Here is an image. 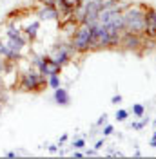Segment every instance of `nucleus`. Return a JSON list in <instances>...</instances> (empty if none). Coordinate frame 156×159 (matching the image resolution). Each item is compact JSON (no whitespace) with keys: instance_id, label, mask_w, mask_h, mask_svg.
Here are the masks:
<instances>
[{"instance_id":"obj_1","label":"nucleus","mask_w":156,"mask_h":159,"mask_svg":"<svg viewBox=\"0 0 156 159\" xmlns=\"http://www.w3.org/2000/svg\"><path fill=\"white\" fill-rule=\"evenodd\" d=\"M46 87H47V78L33 67L20 70L15 83V89H18L20 92H42Z\"/></svg>"},{"instance_id":"obj_2","label":"nucleus","mask_w":156,"mask_h":159,"mask_svg":"<svg viewBox=\"0 0 156 159\" xmlns=\"http://www.w3.org/2000/svg\"><path fill=\"white\" fill-rule=\"evenodd\" d=\"M144 15H145V6L142 4H129L122 11L125 31L134 33V34H144Z\"/></svg>"},{"instance_id":"obj_3","label":"nucleus","mask_w":156,"mask_h":159,"mask_svg":"<svg viewBox=\"0 0 156 159\" xmlns=\"http://www.w3.org/2000/svg\"><path fill=\"white\" fill-rule=\"evenodd\" d=\"M91 38H93V27L87 24H80L71 36V43L78 54H85L91 51Z\"/></svg>"},{"instance_id":"obj_4","label":"nucleus","mask_w":156,"mask_h":159,"mask_svg":"<svg viewBox=\"0 0 156 159\" xmlns=\"http://www.w3.org/2000/svg\"><path fill=\"white\" fill-rule=\"evenodd\" d=\"M75 54H78L75 47H73V43H71V40L69 42H58V43H55L53 47H51V58L53 61L56 63V65H62V67H66L71 60L75 58Z\"/></svg>"},{"instance_id":"obj_5","label":"nucleus","mask_w":156,"mask_h":159,"mask_svg":"<svg viewBox=\"0 0 156 159\" xmlns=\"http://www.w3.org/2000/svg\"><path fill=\"white\" fill-rule=\"evenodd\" d=\"M144 34H134V33H129L124 31L122 33V38H120V47L124 51H131V52H138L140 49H144Z\"/></svg>"},{"instance_id":"obj_6","label":"nucleus","mask_w":156,"mask_h":159,"mask_svg":"<svg viewBox=\"0 0 156 159\" xmlns=\"http://www.w3.org/2000/svg\"><path fill=\"white\" fill-rule=\"evenodd\" d=\"M144 36L149 40H156V9L153 6H145L144 15Z\"/></svg>"},{"instance_id":"obj_7","label":"nucleus","mask_w":156,"mask_h":159,"mask_svg":"<svg viewBox=\"0 0 156 159\" xmlns=\"http://www.w3.org/2000/svg\"><path fill=\"white\" fill-rule=\"evenodd\" d=\"M37 16L40 22H56L60 20V13L56 6H40L37 9Z\"/></svg>"},{"instance_id":"obj_8","label":"nucleus","mask_w":156,"mask_h":159,"mask_svg":"<svg viewBox=\"0 0 156 159\" xmlns=\"http://www.w3.org/2000/svg\"><path fill=\"white\" fill-rule=\"evenodd\" d=\"M27 43H29V40L26 38L24 34H20L17 38H6V45L9 49L17 51V52H24V49L27 47Z\"/></svg>"},{"instance_id":"obj_9","label":"nucleus","mask_w":156,"mask_h":159,"mask_svg":"<svg viewBox=\"0 0 156 159\" xmlns=\"http://www.w3.org/2000/svg\"><path fill=\"white\" fill-rule=\"evenodd\" d=\"M53 99H55V103L60 105V107H69V105H71V94L67 92V89H62V87L55 89Z\"/></svg>"},{"instance_id":"obj_10","label":"nucleus","mask_w":156,"mask_h":159,"mask_svg":"<svg viewBox=\"0 0 156 159\" xmlns=\"http://www.w3.org/2000/svg\"><path fill=\"white\" fill-rule=\"evenodd\" d=\"M38 31H40V20H31L29 24L22 29V33L29 42H35L37 36H38Z\"/></svg>"},{"instance_id":"obj_11","label":"nucleus","mask_w":156,"mask_h":159,"mask_svg":"<svg viewBox=\"0 0 156 159\" xmlns=\"http://www.w3.org/2000/svg\"><path fill=\"white\" fill-rule=\"evenodd\" d=\"M0 56L6 60H9V61H15V63H18L20 60H24V56H22V52H17V51L9 49L6 43H2L0 42Z\"/></svg>"},{"instance_id":"obj_12","label":"nucleus","mask_w":156,"mask_h":159,"mask_svg":"<svg viewBox=\"0 0 156 159\" xmlns=\"http://www.w3.org/2000/svg\"><path fill=\"white\" fill-rule=\"evenodd\" d=\"M151 123V119L149 118H145V116H142V121H133L131 123V129H134V130H144Z\"/></svg>"},{"instance_id":"obj_13","label":"nucleus","mask_w":156,"mask_h":159,"mask_svg":"<svg viewBox=\"0 0 156 159\" xmlns=\"http://www.w3.org/2000/svg\"><path fill=\"white\" fill-rule=\"evenodd\" d=\"M47 87H51V89H58L60 87V74H49L47 76Z\"/></svg>"},{"instance_id":"obj_14","label":"nucleus","mask_w":156,"mask_h":159,"mask_svg":"<svg viewBox=\"0 0 156 159\" xmlns=\"http://www.w3.org/2000/svg\"><path fill=\"white\" fill-rule=\"evenodd\" d=\"M133 114H134L136 118H142V116H145V107H144L142 103H136V105H133Z\"/></svg>"},{"instance_id":"obj_15","label":"nucleus","mask_w":156,"mask_h":159,"mask_svg":"<svg viewBox=\"0 0 156 159\" xmlns=\"http://www.w3.org/2000/svg\"><path fill=\"white\" fill-rule=\"evenodd\" d=\"M120 4V0H104L102 2V9H113Z\"/></svg>"},{"instance_id":"obj_16","label":"nucleus","mask_w":156,"mask_h":159,"mask_svg":"<svg viewBox=\"0 0 156 159\" xmlns=\"http://www.w3.org/2000/svg\"><path fill=\"white\" fill-rule=\"evenodd\" d=\"M58 4H64V6H67V7H71V9H75L76 6L82 4V0H62V2H58Z\"/></svg>"},{"instance_id":"obj_17","label":"nucleus","mask_w":156,"mask_h":159,"mask_svg":"<svg viewBox=\"0 0 156 159\" xmlns=\"http://www.w3.org/2000/svg\"><path fill=\"white\" fill-rule=\"evenodd\" d=\"M9 63H11L9 60H6V58H2V56H0V78H2V74H4V72L7 70Z\"/></svg>"},{"instance_id":"obj_18","label":"nucleus","mask_w":156,"mask_h":159,"mask_svg":"<svg viewBox=\"0 0 156 159\" xmlns=\"http://www.w3.org/2000/svg\"><path fill=\"white\" fill-rule=\"evenodd\" d=\"M71 147H73L75 150H82V148H85V139H82V138H80V139H75Z\"/></svg>"},{"instance_id":"obj_19","label":"nucleus","mask_w":156,"mask_h":159,"mask_svg":"<svg viewBox=\"0 0 156 159\" xmlns=\"http://www.w3.org/2000/svg\"><path fill=\"white\" fill-rule=\"evenodd\" d=\"M127 118H129V112H127L125 109H118L116 110V119L118 121H125Z\"/></svg>"},{"instance_id":"obj_20","label":"nucleus","mask_w":156,"mask_h":159,"mask_svg":"<svg viewBox=\"0 0 156 159\" xmlns=\"http://www.w3.org/2000/svg\"><path fill=\"white\" fill-rule=\"evenodd\" d=\"M113 132H115V127H113V125H109V123H105V125H104V129H102V134H104V138L111 136Z\"/></svg>"},{"instance_id":"obj_21","label":"nucleus","mask_w":156,"mask_h":159,"mask_svg":"<svg viewBox=\"0 0 156 159\" xmlns=\"http://www.w3.org/2000/svg\"><path fill=\"white\" fill-rule=\"evenodd\" d=\"M105 123H107V114H102V116L98 118V121L95 123V125H96V127H104Z\"/></svg>"},{"instance_id":"obj_22","label":"nucleus","mask_w":156,"mask_h":159,"mask_svg":"<svg viewBox=\"0 0 156 159\" xmlns=\"http://www.w3.org/2000/svg\"><path fill=\"white\" fill-rule=\"evenodd\" d=\"M40 6H56V0H37Z\"/></svg>"},{"instance_id":"obj_23","label":"nucleus","mask_w":156,"mask_h":159,"mask_svg":"<svg viewBox=\"0 0 156 159\" xmlns=\"http://www.w3.org/2000/svg\"><path fill=\"white\" fill-rule=\"evenodd\" d=\"M122 96H120V94H115V96H113V98H111V103H113V105H118V103H122Z\"/></svg>"},{"instance_id":"obj_24","label":"nucleus","mask_w":156,"mask_h":159,"mask_svg":"<svg viewBox=\"0 0 156 159\" xmlns=\"http://www.w3.org/2000/svg\"><path fill=\"white\" fill-rule=\"evenodd\" d=\"M96 154H98V150H95V148H89L87 152L84 154V156H85V157H93V156H96Z\"/></svg>"},{"instance_id":"obj_25","label":"nucleus","mask_w":156,"mask_h":159,"mask_svg":"<svg viewBox=\"0 0 156 159\" xmlns=\"http://www.w3.org/2000/svg\"><path fill=\"white\" fill-rule=\"evenodd\" d=\"M104 143H105L104 139H98L96 143H95V147H93V148H95V150H100V148H102V147H104Z\"/></svg>"},{"instance_id":"obj_26","label":"nucleus","mask_w":156,"mask_h":159,"mask_svg":"<svg viewBox=\"0 0 156 159\" xmlns=\"http://www.w3.org/2000/svg\"><path fill=\"white\" fill-rule=\"evenodd\" d=\"M47 150L51 152V154H56V152H58V145H49Z\"/></svg>"},{"instance_id":"obj_27","label":"nucleus","mask_w":156,"mask_h":159,"mask_svg":"<svg viewBox=\"0 0 156 159\" xmlns=\"http://www.w3.org/2000/svg\"><path fill=\"white\" fill-rule=\"evenodd\" d=\"M6 156H7V157H11V159H15L17 156H18V152H13V150H9V152H6Z\"/></svg>"},{"instance_id":"obj_28","label":"nucleus","mask_w":156,"mask_h":159,"mask_svg":"<svg viewBox=\"0 0 156 159\" xmlns=\"http://www.w3.org/2000/svg\"><path fill=\"white\" fill-rule=\"evenodd\" d=\"M73 157H85V156H84V152H80V150H75V152H73Z\"/></svg>"},{"instance_id":"obj_29","label":"nucleus","mask_w":156,"mask_h":159,"mask_svg":"<svg viewBox=\"0 0 156 159\" xmlns=\"http://www.w3.org/2000/svg\"><path fill=\"white\" fill-rule=\"evenodd\" d=\"M67 134H62V136H60V145H62V143H66V141H67Z\"/></svg>"},{"instance_id":"obj_30","label":"nucleus","mask_w":156,"mask_h":159,"mask_svg":"<svg viewBox=\"0 0 156 159\" xmlns=\"http://www.w3.org/2000/svg\"><path fill=\"white\" fill-rule=\"evenodd\" d=\"M151 147H153V148H156V139L154 138L151 139Z\"/></svg>"},{"instance_id":"obj_31","label":"nucleus","mask_w":156,"mask_h":159,"mask_svg":"<svg viewBox=\"0 0 156 159\" xmlns=\"http://www.w3.org/2000/svg\"><path fill=\"white\" fill-rule=\"evenodd\" d=\"M2 101H4V98H2V94H0V112H2Z\"/></svg>"},{"instance_id":"obj_32","label":"nucleus","mask_w":156,"mask_h":159,"mask_svg":"<svg viewBox=\"0 0 156 159\" xmlns=\"http://www.w3.org/2000/svg\"><path fill=\"white\" fill-rule=\"evenodd\" d=\"M153 138H154V139H156V130H154V132H153Z\"/></svg>"},{"instance_id":"obj_33","label":"nucleus","mask_w":156,"mask_h":159,"mask_svg":"<svg viewBox=\"0 0 156 159\" xmlns=\"http://www.w3.org/2000/svg\"><path fill=\"white\" fill-rule=\"evenodd\" d=\"M153 125H154V127H156V119H154V121H153Z\"/></svg>"}]
</instances>
